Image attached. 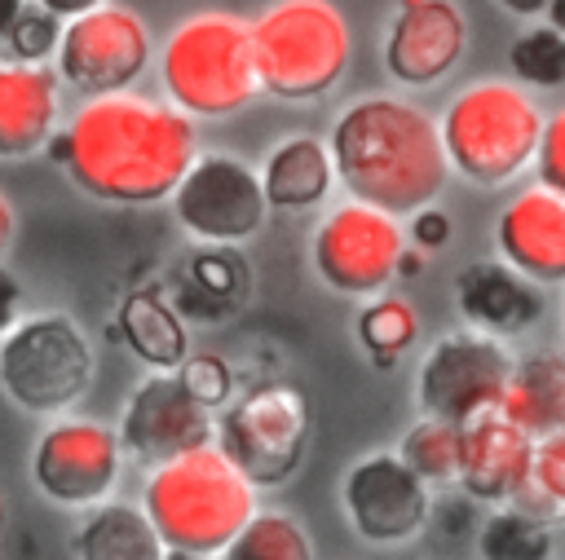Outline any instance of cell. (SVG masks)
Instances as JSON below:
<instances>
[{"instance_id":"cell-1","label":"cell","mask_w":565,"mask_h":560,"mask_svg":"<svg viewBox=\"0 0 565 560\" xmlns=\"http://www.w3.org/2000/svg\"><path fill=\"white\" fill-rule=\"evenodd\" d=\"M49 141H57L53 154L84 194L124 207L168 198L194 163L190 115L137 93L93 97L75 110L71 128Z\"/></svg>"},{"instance_id":"cell-2","label":"cell","mask_w":565,"mask_h":560,"mask_svg":"<svg viewBox=\"0 0 565 560\" xmlns=\"http://www.w3.org/2000/svg\"><path fill=\"white\" fill-rule=\"evenodd\" d=\"M327 154L349 198L384 216L424 212L450 172L433 115L406 97L353 101L335 119Z\"/></svg>"},{"instance_id":"cell-3","label":"cell","mask_w":565,"mask_h":560,"mask_svg":"<svg viewBox=\"0 0 565 560\" xmlns=\"http://www.w3.org/2000/svg\"><path fill=\"white\" fill-rule=\"evenodd\" d=\"M141 511L168 551L221 556V547L256 511V489L225 463L216 445H199L150 467Z\"/></svg>"},{"instance_id":"cell-4","label":"cell","mask_w":565,"mask_h":560,"mask_svg":"<svg viewBox=\"0 0 565 560\" xmlns=\"http://www.w3.org/2000/svg\"><path fill=\"white\" fill-rule=\"evenodd\" d=\"M349 22L331 0H274L247 26L256 88L282 101L331 93L349 66Z\"/></svg>"},{"instance_id":"cell-5","label":"cell","mask_w":565,"mask_h":560,"mask_svg":"<svg viewBox=\"0 0 565 560\" xmlns=\"http://www.w3.org/2000/svg\"><path fill=\"white\" fill-rule=\"evenodd\" d=\"M539 132L543 115L530 101V93L499 79L468 84L437 123L446 163L477 185H503L521 168H530Z\"/></svg>"},{"instance_id":"cell-6","label":"cell","mask_w":565,"mask_h":560,"mask_svg":"<svg viewBox=\"0 0 565 560\" xmlns=\"http://www.w3.org/2000/svg\"><path fill=\"white\" fill-rule=\"evenodd\" d=\"M163 88L181 115L225 119L256 97L247 22L230 13H194L185 18L159 57Z\"/></svg>"},{"instance_id":"cell-7","label":"cell","mask_w":565,"mask_h":560,"mask_svg":"<svg viewBox=\"0 0 565 560\" xmlns=\"http://www.w3.org/2000/svg\"><path fill=\"white\" fill-rule=\"evenodd\" d=\"M93 384V344L66 313H35L0 335V388L31 414L75 406Z\"/></svg>"},{"instance_id":"cell-8","label":"cell","mask_w":565,"mask_h":560,"mask_svg":"<svg viewBox=\"0 0 565 560\" xmlns=\"http://www.w3.org/2000/svg\"><path fill=\"white\" fill-rule=\"evenodd\" d=\"M216 450L252 485L269 489L296 476L309 441V406L296 384H260L225 406L212 423Z\"/></svg>"},{"instance_id":"cell-9","label":"cell","mask_w":565,"mask_h":560,"mask_svg":"<svg viewBox=\"0 0 565 560\" xmlns=\"http://www.w3.org/2000/svg\"><path fill=\"white\" fill-rule=\"evenodd\" d=\"M512 353L503 348V340L481 335V331H459V335H441L415 379V401L424 419H441V423H472L477 414L499 410L503 384L512 375Z\"/></svg>"},{"instance_id":"cell-10","label":"cell","mask_w":565,"mask_h":560,"mask_svg":"<svg viewBox=\"0 0 565 560\" xmlns=\"http://www.w3.org/2000/svg\"><path fill=\"white\" fill-rule=\"evenodd\" d=\"M53 53H57V75L71 88L88 97L128 93L150 62V31L132 9L97 4L62 26Z\"/></svg>"},{"instance_id":"cell-11","label":"cell","mask_w":565,"mask_h":560,"mask_svg":"<svg viewBox=\"0 0 565 560\" xmlns=\"http://www.w3.org/2000/svg\"><path fill=\"white\" fill-rule=\"evenodd\" d=\"M402 225L366 203H340L313 234V269L340 295H380L397 278Z\"/></svg>"},{"instance_id":"cell-12","label":"cell","mask_w":565,"mask_h":560,"mask_svg":"<svg viewBox=\"0 0 565 560\" xmlns=\"http://www.w3.org/2000/svg\"><path fill=\"white\" fill-rule=\"evenodd\" d=\"M172 212L177 225L203 243H243L269 216L256 172L234 154L194 159L172 190Z\"/></svg>"},{"instance_id":"cell-13","label":"cell","mask_w":565,"mask_h":560,"mask_svg":"<svg viewBox=\"0 0 565 560\" xmlns=\"http://www.w3.org/2000/svg\"><path fill=\"white\" fill-rule=\"evenodd\" d=\"M119 463H124V450L115 432L97 419H62L44 428L31 450L35 485L62 507L106 503V494L119 481Z\"/></svg>"},{"instance_id":"cell-14","label":"cell","mask_w":565,"mask_h":560,"mask_svg":"<svg viewBox=\"0 0 565 560\" xmlns=\"http://www.w3.org/2000/svg\"><path fill=\"white\" fill-rule=\"evenodd\" d=\"M340 494H344V511H349L358 538L380 542V547L415 538L428 520V507H433L428 485L388 450L358 459L344 472Z\"/></svg>"},{"instance_id":"cell-15","label":"cell","mask_w":565,"mask_h":560,"mask_svg":"<svg viewBox=\"0 0 565 560\" xmlns=\"http://www.w3.org/2000/svg\"><path fill=\"white\" fill-rule=\"evenodd\" d=\"M119 450H128L137 463L159 467L177 454H190L199 445H212V410H203L177 375H150L132 397L115 432Z\"/></svg>"},{"instance_id":"cell-16","label":"cell","mask_w":565,"mask_h":560,"mask_svg":"<svg viewBox=\"0 0 565 560\" xmlns=\"http://www.w3.org/2000/svg\"><path fill=\"white\" fill-rule=\"evenodd\" d=\"M468 49V22L455 0H397L384 40V66L406 88H428L455 71Z\"/></svg>"},{"instance_id":"cell-17","label":"cell","mask_w":565,"mask_h":560,"mask_svg":"<svg viewBox=\"0 0 565 560\" xmlns=\"http://www.w3.org/2000/svg\"><path fill=\"white\" fill-rule=\"evenodd\" d=\"M494 243L508 269L530 282H561L565 278V198L530 185L512 194L494 220Z\"/></svg>"},{"instance_id":"cell-18","label":"cell","mask_w":565,"mask_h":560,"mask_svg":"<svg viewBox=\"0 0 565 560\" xmlns=\"http://www.w3.org/2000/svg\"><path fill=\"white\" fill-rule=\"evenodd\" d=\"M530 450L534 441L512 428L499 410L477 414L472 423L459 428V485L463 494L481 503H508L516 485L530 476Z\"/></svg>"},{"instance_id":"cell-19","label":"cell","mask_w":565,"mask_h":560,"mask_svg":"<svg viewBox=\"0 0 565 560\" xmlns=\"http://www.w3.org/2000/svg\"><path fill=\"white\" fill-rule=\"evenodd\" d=\"M455 300L459 313L481 331V335H516L543 317V291L539 282L521 278L503 260H472L455 278Z\"/></svg>"},{"instance_id":"cell-20","label":"cell","mask_w":565,"mask_h":560,"mask_svg":"<svg viewBox=\"0 0 565 560\" xmlns=\"http://www.w3.org/2000/svg\"><path fill=\"white\" fill-rule=\"evenodd\" d=\"M57 128V79L26 62H0V159L49 146Z\"/></svg>"},{"instance_id":"cell-21","label":"cell","mask_w":565,"mask_h":560,"mask_svg":"<svg viewBox=\"0 0 565 560\" xmlns=\"http://www.w3.org/2000/svg\"><path fill=\"white\" fill-rule=\"evenodd\" d=\"M499 414L512 428H521L530 441L561 432L565 428V362L552 348L512 362V375L499 397Z\"/></svg>"},{"instance_id":"cell-22","label":"cell","mask_w":565,"mask_h":560,"mask_svg":"<svg viewBox=\"0 0 565 560\" xmlns=\"http://www.w3.org/2000/svg\"><path fill=\"white\" fill-rule=\"evenodd\" d=\"M256 181H260L265 207L305 212V207L322 203V198H327V190L335 185L327 141H318V137H309V132L287 137L278 150H269L265 172H260Z\"/></svg>"},{"instance_id":"cell-23","label":"cell","mask_w":565,"mask_h":560,"mask_svg":"<svg viewBox=\"0 0 565 560\" xmlns=\"http://www.w3.org/2000/svg\"><path fill=\"white\" fill-rule=\"evenodd\" d=\"M119 335L154 375H172L190 353V331L181 313L154 287L128 291V300L119 304Z\"/></svg>"},{"instance_id":"cell-24","label":"cell","mask_w":565,"mask_h":560,"mask_svg":"<svg viewBox=\"0 0 565 560\" xmlns=\"http://www.w3.org/2000/svg\"><path fill=\"white\" fill-rule=\"evenodd\" d=\"M163 542L150 529L146 511L132 503H97L75 529L79 560H163Z\"/></svg>"},{"instance_id":"cell-25","label":"cell","mask_w":565,"mask_h":560,"mask_svg":"<svg viewBox=\"0 0 565 560\" xmlns=\"http://www.w3.org/2000/svg\"><path fill=\"white\" fill-rule=\"evenodd\" d=\"M221 560H313V547L291 516L252 511L247 525L221 547Z\"/></svg>"},{"instance_id":"cell-26","label":"cell","mask_w":565,"mask_h":560,"mask_svg":"<svg viewBox=\"0 0 565 560\" xmlns=\"http://www.w3.org/2000/svg\"><path fill=\"white\" fill-rule=\"evenodd\" d=\"M419 335V317L415 304L402 295H375L362 313H358V344L380 362L393 366Z\"/></svg>"},{"instance_id":"cell-27","label":"cell","mask_w":565,"mask_h":560,"mask_svg":"<svg viewBox=\"0 0 565 560\" xmlns=\"http://www.w3.org/2000/svg\"><path fill=\"white\" fill-rule=\"evenodd\" d=\"M397 459H402L424 485H455V476H459V428L419 414V423L402 437Z\"/></svg>"},{"instance_id":"cell-28","label":"cell","mask_w":565,"mask_h":560,"mask_svg":"<svg viewBox=\"0 0 565 560\" xmlns=\"http://www.w3.org/2000/svg\"><path fill=\"white\" fill-rule=\"evenodd\" d=\"M552 529L547 520H534L516 507L494 511L481 534H477V551L481 560H552Z\"/></svg>"},{"instance_id":"cell-29","label":"cell","mask_w":565,"mask_h":560,"mask_svg":"<svg viewBox=\"0 0 565 560\" xmlns=\"http://www.w3.org/2000/svg\"><path fill=\"white\" fill-rule=\"evenodd\" d=\"M508 66L516 71V79H525L534 88L565 84V35L556 26H530L525 35L512 40Z\"/></svg>"},{"instance_id":"cell-30","label":"cell","mask_w":565,"mask_h":560,"mask_svg":"<svg viewBox=\"0 0 565 560\" xmlns=\"http://www.w3.org/2000/svg\"><path fill=\"white\" fill-rule=\"evenodd\" d=\"M172 375H177V384H181L203 410H216V406H225V401L234 397V370H230V362L216 357V353H185V362H181Z\"/></svg>"},{"instance_id":"cell-31","label":"cell","mask_w":565,"mask_h":560,"mask_svg":"<svg viewBox=\"0 0 565 560\" xmlns=\"http://www.w3.org/2000/svg\"><path fill=\"white\" fill-rule=\"evenodd\" d=\"M0 35L9 40V53H13V62L40 66V57H49V53L57 49V35H62V26H57V18H53V13H44L40 4H22V9L13 13V22H9Z\"/></svg>"},{"instance_id":"cell-32","label":"cell","mask_w":565,"mask_h":560,"mask_svg":"<svg viewBox=\"0 0 565 560\" xmlns=\"http://www.w3.org/2000/svg\"><path fill=\"white\" fill-rule=\"evenodd\" d=\"M539 168V185L552 190V194H565V115H547L543 119V132H539V146H534V159Z\"/></svg>"},{"instance_id":"cell-33","label":"cell","mask_w":565,"mask_h":560,"mask_svg":"<svg viewBox=\"0 0 565 560\" xmlns=\"http://www.w3.org/2000/svg\"><path fill=\"white\" fill-rule=\"evenodd\" d=\"M530 481L547 498H556L565 507V437L561 432L534 441V450H530Z\"/></svg>"},{"instance_id":"cell-34","label":"cell","mask_w":565,"mask_h":560,"mask_svg":"<svg viewBox=\"0 0 565 560\" xmlns=\"http://www.w3.org/2000/svg\"><path fill=\"white\" fill-rule=\"evenodd\" d=\"M18 304H22V287H18V278L0 265V335L18 322Z\"/></svg>"},{"instance_id":"cell-35","label":"cell","mask_w":565,"mask_h":560,"mask_svg":"<svg viewBox=\"0 0 565 560\" xmlns=\"http://www.w3.org/2000/svg\"><path fill=\"white\" fill-rule=\"evenodd\" d=\"M450 234V220L441 212H415V238L419 247H441Z\"/></svg>"},{"instance_id":"cell-36","label":"cell","mask_w":565,"mask_h":560,"mask_svg":"<svg viewBox=\"0 0 565 560\" xmlns=\"http://www.w3.org/2000/svg\"><path fill=\"white\" fill-rule=\"evenodd\" d=\"M44 13H53L57 22H71V18H79V13H88V9H97V4H106V0H35Z\"/></svg>"},{"instance_id":"cell-37","label":"cell","mask_w":565,"mask_h":560,"mask_svg":"<svg viewBox=\"0 0 565 560\" xmlns=\"http://www.w3.org/2000/svg\"><path fill=\"white\" fill-rule=\"evenodd\" d=\"M9 243H13V203L0 194V256L9 251Z\"/></svg>"},{"instance_id":"cell-38","label":"cell","mask_w":565,"mask_h":560,"mask_svg":"<svg viewBox=\"0 0 565 560\" xmlns=\"http://www.w3.org/2000/svg\"><path fill=\"white\" fill-rule=\"evenodd\" d=\"M503 9H512V13H525V18H534V13H543L552 0H499Z\"/></svg>"},{"instance_id":"cell-39","label":"cell","mask_w":565,"mask_h":560,"mask_svg":"<svg viewBox=\"0 0 565 560\" xmlns=\"http://www.w3.org/2000/svg\"><path fill=\"white\" fill-rule=\"evenodd\" d=\"M18 9H22V0H0V31L13 22V13H18Z\"/></svg>"},{"instance_id":"cell-40","label":"cell","mask_w":565,"mask_h":560,"mask_svg":"<svg viewBox=\"0 0 565 560\" xmlns=\"http://www.w3.org/2000/svg\"><path fill=\"white\" fill-rule=\"evenodd\" d=\"M163 560H212V556H194V551H163Z\"/></svg>"},{"instance_id":"cell-41","label":"cell","mask_w":565,"mask_h":560,"mask_svg":"<svg viewBox=\"0 0 565 560\" xmlns=\"http://www.w3.org/2000/svg\"><path fill=\"white\" fill-rule=\"evenodd\" d=\"M0 520H4V507H0Z\"/></svg>"}]
</instances>
